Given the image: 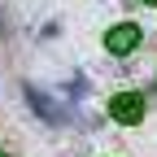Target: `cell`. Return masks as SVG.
<instances>
[{"mask_svg": "<svg viewBox=\"0 0 157 157\" xmlns=\"http://www.w3.org/2000/svg\"><path fill=\"white\" fill-rule=\"evenodd\" d=\"M109 118L122 122V127L144 122V92H118L113 101H109Z\"/></svg>", "mask_w": 157, "mask_h": 157, "instance_id": "1", "label": "cell"}, {"mask_svg": "<svg viewBox=\"0 0 157 157\" xmlns=\"http://www.w3.org/2000/svg\"><path fill=\"white\" fill-rule=\"evenodd\" d=\"M144 5H157V0H144Z\"/></svg>", "mask_w": 157, "mask_h": 157, "instance_id": "3", "label": "cell"}, {"mask_svg": "<svg viewBox=\"0 0 157 157\" xmlns=\"http://www.w3.org/2000/svg\"><path fill=\"white\" fill-rule=\"evenodd\" d=\"M135 44H140V26H135V22H118L113 31H105V48L113 57H127Z\"/></svg>", "mask_w": 157, "mask_h": 157, "instance_id": "2", "label": "cell"}]
</instances>
